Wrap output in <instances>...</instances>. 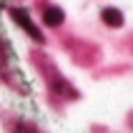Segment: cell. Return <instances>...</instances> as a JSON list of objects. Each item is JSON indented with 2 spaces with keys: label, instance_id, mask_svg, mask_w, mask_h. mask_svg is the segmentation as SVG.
Instances as JSON below:
<instances>
[{
  "label": "cell",
  "instance_id": "cell-1",
  "mask_svg": "<svg viewBox=\"0 0 133 133\" xmlns=\"http://www.w3.org/2000/svg\"><path fill=\"white\" fill-rule=\"evenodd\" d=\"M10 15H13V20L18 23V25H20V28L25 30V33H28L33 40H35V43H45L43 33L38 30V25H35V23L30 20V13L25 10V8H10Z\"/></svg>",
  "mask_w": 133,
  "mask_h": 133
},
{
  "label": "cell",
  "instance_id": "cell-3",
  "mask_svg": "<svg viewBox=\"0 0 133 133\" xmlns=\"http://www.w3.org/2000/svg\"><path fill=\"white\" fill-rule=\"evenodd\" d=\"M101 18H103V23L108 28H121L123 25V13H121L118 8H103Z\"/></svg>",
  "mask_w": 133,
  "mask_h": 133
},
{
  "label": "cell",
  "instance_id": "cell-4",
  "mask_svg": "<svg viewBox=\"0 0 133 133\" xmlns=\"http://www.w3.org/2000/svg\"><path fill=\"white\" fill-rule=\"evenodd\" d=\"M0 50H3V40H0Z\"/></svg>",
  "mask_w": 133,
  "mask_h": 133
},
{
  "label": "cell",
  "instance_id": "cell-2",
  "mask_svg": "<svg viewBox=\"0 0 133 133\" xmlns=\"http://www.w3.org/2000/svg\"><path fill=\"white\" fill-rule=\"evenodd\" d=\"M63 20H65V13H63L58 5H48L43 10V23H45V25L58 28V25H63Z\"/></svg>",
  "mask_w": 133,
  "mask_h": 133
}]
</instances>
